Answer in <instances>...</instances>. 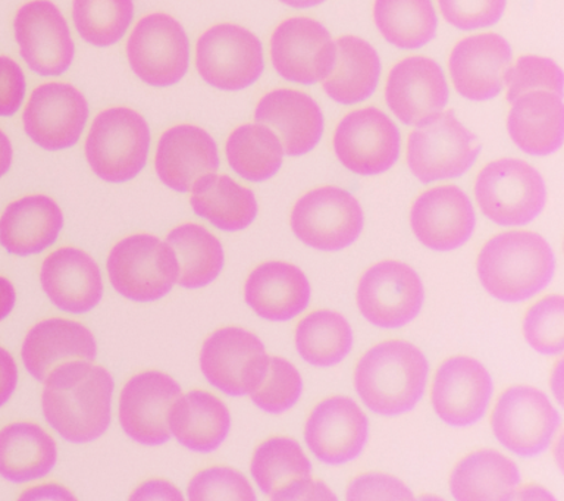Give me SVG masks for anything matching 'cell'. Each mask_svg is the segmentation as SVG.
I'll list each match as a JSON object with an SVG mask.
<instances>
[{
  "mask_svg": "<svg viewBox=\"0 0 564 501\" xmlns=\"http://www.w3.org/2000/svg\"><path fill=\"white\" fill-rule=\"evenodd\" d=\"M44 381V417L62 438L86 444L108 431L115 384L105 368L73 360L53 369Z\"/></svg>",
  "mask_w": 564,
  "mask_h": 501,
  "instance_id": "6da1fadb",
  "label": "cell"
},
{
  "mask_svg": "<svg viewBox=\"0 0 564 501\" xmlns=\"http://www.w3.org/2000/svg\"><path fill=\"white\" fill-rule=\"evenodd\" d=\"M167 425L181 446L192 451L212 453L227 439L231 415L215 395L206 391H189L172 404Z\"/></svg>",
  "mask_w": 564,
  "mask_h": 501,
  "instance_id": "4dcf8cb0",
  "label": "cell"
},
{
  "mask_svg": "<svg viewBox=\"0 0 564 501\" xmlns=\"http://www.w3.org/2000/svg\"><path fill=\"white\" fill-rule=\"evenodd\" d=\"M196 65L203 80L216 89H247L262 76V43L240 25H215L198 39Z\"/></svg>",
  "mask_w": 564,
  "mask_h": 501,
  "instance_id": "9c48e42d",
  "label": "cell"
},
{
  "mask_svg": "<svg viewBox=\"0 0 564 501\" xmlns=\"http://www.w3.org/2000/svg\"><path fill=\"white\" fill-rule=\"evenodd\" d=\"M438 3L447 23L469 32L497 24L505 14L507 0H438Z\"/></svg>",
  "mask_w": 564,
  "mask_h": 501,
  "instance_id": "bcb514c9",
  "label": "cell"
},
{
  "mask_svg": "<svg viewBox=\"0 0 564 501\" xmlns=\"http://www.w3.org/2000/svg\"><path fill=\"white\" fill-rule=\"evenodd\" d=\"M511 61L513 52L505 37L494 33L467 37L449 56L453 85L463 98L476 102L497 98Z\"/></svg>",
  "mask_w": 564,
  "mask_h": 501,
  "instance_id": "603a6c76",
  "label": "cell"
},
{
  "mask_svg": "<svg viewBox=\"0 0 564 501\" xmlns=\"http://www.w3.org/2000/svg\"><path fill=\"white\" fill-rule=\"evenodd\" d=\"M245 298L260 318L285 323L306 311L311 284L297 266L268 262L256 268L247 279Z\"/></svg>",
  "mask_w": 564,
  "mask_h": 501,
  "instance_id": "83f0119b",
  "label": "cell"
},
{
  "mask_svg": "<svg viewBox=\"0 0 564 501\" xmlns=\"http://www.w3.org/2000/svg\"><path fill=\"white\" fill-rule=\"evenodd\" d=\"M295 347L307 363L321 368L334 367L350 353V324L337 312H313L295 329Z\"/></svg>",
  "mask_w": 564,
  "mask_h": 501,
  "instance_id": "f35d334b",
  "label": "cell"
},
{
  "mask_svg": "<svg viewBox=\"0 0 564 501\" xmlns=\"http://www.w3.org/2000/svg\"><path fill=\"white\" fill-rule=\"evenodd\" d=\"M108 274L121 296L149 303L165 297L178 283L180 266L170 244L154 236L135 235L115 246L108 258Z\"/></svg>",
  "mask_w": 564,
  "mask_h": 501,
  "instance_id": "5b68a950",
  "label": "cell"
},
{
  "mask_svg": "<svg viewBox=\"0 0 564 501\" xmlns=\"http://www.w3.org/2000/svg\"><path fill=\"white\" fill-rule=\"evenodd\" d=\"M25 90V76L20 65L8 56H0V117L15 116Z\"/></svg>",
  "mask_w": 564,
  "mask_h": 501,
  "instance_id": "c3c4849f",
  "label": "cell"
},
{
  "mask_svg": "<svg viewBox=\"0 0 564 501\" xmlns=\"http://www.w3.org/2000/svg\"><path fill=\"white\" fill-rule=\"evenodd\" d=\"M271 56L273 68L284 80L312 86L334 72L337 46L324 25L299 17L278 25Z\"/></svg>",
  "mask_w": 564,
  "mask_h": 501,
  "instance_id": "5bb4252c",
  "label": "cell"
},
{
  "mask_svg": "<svg viewBox=\"0 0 564 501\" xmlns=\"http://www.w3.org/2000/svg\"><path fill=\"white\" fill-rule=\"evenodd\" d=\"M482 214L498 226H524L544 209V178L520 160H500L485 166L475 184Z\"/></svg>",
  "mask_w": 564,
  "mask_h": 501,
  "instance_id": "8992f818",
  "label": "cell"
},
{
  "mask_svg": "<svg viewBox=\"0 0 564 501\" xmlns=\"http://www.w3.org/2000/svg\"><path fill=\"white\" fill-rule=\"evenodd\" d=\"M368 417L357 403L337 395L313 409L304 439L317 459L337 466L361 455L368 442Z\"/></svg>",
  "mask_w": 564,
  "mask_h": 501,
  "instance_id": "44dd1931",
  "label": "cell"
},
{
  "mask_svg": "<svg viewBox=\"0 0 564 501\" xmlns=\"http://www.w3.org/2000/svg\"><path fill=\"white\" fill-rule=\"evenodd\" d=\"M480 143L453 111L419 126L409 138L408 164L419 182L462 177L478 160Z\"/></svg>",
  "mask_w": 564,
  "mask_h": 501,
  "instance_id": "52a82bcc",
  "label": "cell"
},
{
  "mask_svg": "<svg viewBox=\"0 0 564 501\" xmlns=\"http://www.w3.org/2000/svg\"><path fill=\"white\" fill-rule=\"evenodd\" d=\"M20 499L74 500V495L64 487L55 486V483H48V486L31 488V490L24 492Z\"/></svg>",
  "mask_w": 564,
  "mask_h": 501,
  "instance_id": "f5cc1de1",
  "label": "cell"
},
{
  "mask_svg": "<svg viewBox=\"0 0 564 501\" xmlns=\"http://www.w3.org/2000/svg\"><path fill=\"white\" fill-rule=\"evenodd\" d=\"M225 152L229 166L251 183L272 178L280 171L284 157V149L275 131L259 122L232 131Z\"/></svg>",
  "mask_w": 564,
  "mask_h": 501,
  "instance_id": "74e56055",
  "label": "cell"
},
{
  "mask_svg": "<svg viewBox=\"0 0 564 501\" xmlns=\"http://www.w3.org/2000/svg\"><path fill=\"white\" fill-rule=\"evenodd\" d=\"M502 80L509 87L507 100L510 104L529 91L544 90L563 96L562 69L554 61L541 56H522L518 64L506 69Z\"/></svg>",
  "mask_w": 564,
  "mask_h": 501,
  "instance_id": "ee69618b",
  "label": "cell"
},
{
  "mask_svg": "<svg viewBox=\"0 0 564 501\" xmlns=\"http://www.w3.org/2000/svg\"><path fill=\"white\" fill-rule=\"evenodd\" d=\"M13 149L8 135L0 130V178L8 173L12 165Z\"/></svg>",
  "mask_w": 564,
  "mask_h": 501,
  "instance_id": "11a10c76",
  "label": "cell"
},
{
  "mask_svg": "<svg viewBox=\"0 0 564 501\" xmlns=\"http://www.w3.org/2000/svg\"><path fill=\"white\" fill-rule=\"evenodd\" d=\"M375 24L399 50H419L436 36L438 19L431 0H375Z\"/></svg>",
  "mask_w": 564,
  "mask_h": 501,
  "instance_id": "8d00e7d4",
  "label": "cell"
},
{
  "mask_svg": "<svg viewBox=\"0 0 564 501\" xmlns=\"http://www.w3.org/2000/svg\"><path fill=\"white\" fill-rule=\"evenodd\" d=\"M20 52L31 72L56 77L68 72L75 46L68 24L48 0H33L18 11L13 21Z\"/></svg>",
  "mask_w": 564,
  "mask_h": 501,
  "instance_id": "2e32d148",
  "label": "cell"
},
{
  "mask_svg": "<svg viewBox=\"0 0 564 501\" xmlns=\"http://www.w3.org/2000/svg\"><path fill=\"white\" fill-rule=\"evenodd\" d=\"M154 166L158 177L166 187L188 193L197 179L218 171V148L212 135L200 127H172L159 140Z\"/></svg>",
  "mask_w": 564,
  "mask_h": 501,
  "instance_id": "cb8c5ba5",
  "label": "cell"
},
{
  "mask_svg": "<svg viewBox=\"0 0 564 501\" xmlns=\"http://www.w3.org/2000/svg\"><path fill=\"white\" fill-rule=\"evenodd\" d=\"M21 356L30 375L44 381L62 363L73 360L93 362L97 356V345L90 329L83 324L53 318L30 329Z\"/></svg>",
  "mask_w": 564,
  "mask_h": 501,
  "instance_id": "4316f807",
  "label": "cell"
},
{
  "mask_svg": "<svg viewBox=\"0 0 564 501\" xmlns=\"http://www.w3.org/2000/svg\"><path fill=\"white\" fill-rule=\"evenodd\" d=\"M272 500H337L324 482L311 478L297 479L271 495Z\"/></svg>",
  "mask_w": 564,
  "mask_h": 501,
  "instance_id": "681fc988",
  "label": "cell"
},
{
  "mask_svg": "<svg viewBox=\"0 0 564 501\" xmlns=\"http://www.w3.org/2000/svg\"><path fill=\"white\" fill-rule=\"evenodd\" d=\"M134 17L132 0H74L73 20L79 36L97 47L115 45L126 36Z\"/></svg>",
  "mask_w": 564,
  "mask_h": 501,
  "instance_id": "60d3db41",
  "label": "cell"
},
{
  "mask_svg": "<svg viewBox=\"0 0 564 501\" xmlns=\"http://www.w3.org/2000/svg\"><path fill=\"white\" fill-rule=\"evenodd\" d=\"M150 130L139 112L110 108L93 121L86 140V157L93 173L106 183L135 178L148 162Z\"/></svg>",
  "mask_w": 564,
  "mask_h": 501,
  "instance_id": "277c9868",
  "label": "cell"
},
{
  "mask_svg": "<svg viewBox=\"0 0 564 501\" xmlns=\"http://www.w3.org/2000/svg\"><path fill=\"white\" fill-rule=\"evenodd\" d=\"M17 294L11 281L0 276V320L7 318L15 306Z\"/></svg>",
  "mask_w": 564,
  "mask_h": 501,
  "instance_id": "db71d44e",
  "label": "cell"
},
{
  "mask_svg": "<svg viewBox=\"0 0 564 501\" xmlns=\"http://www.w3.org/2000/svg\"><path fill=\"white\" fill-rule=\"evenodd\" d=\"M522 499V500H554V497L549 494L545 490L538 487H528L524 490H520V492L516 491L513 495V500Z\"/></svg>",
  "mask_w": 564,
  "mask_h": 501,
  "instance_id": "9f6ffc18",
  "label": "cell"
},
{
  "mask_svg": "<svg viewBox=\"0 0 564 501\" xmlns=\"http://www.w3.org/2000/svg\"><path fill=\"white\" fill-rule=\"evenodd\" d=\"M132 73L153 87H170L188 72L189 42L183 25L166 14L144 17L127 45Z\"/></svg>",
  "mask_w": 564,
  "mask_h": 501,
  "instance_id": "8fae6325",
  "label": "cell"
},
{
  "mask_svg": "<svg viewBox=\"0 0 564 501\" xmlns=\"http://www.w3.org/2000/svg\"><path fill=\"white\" fill-rule=\"evenodd\" d=\"M337 64L324 80L325 94L335 102L355 105L369 99L381 77L377 51L359 37L338 39Z\"/></svg>",
  "mask_w": 564,
  "mask_h": 501,
  "instance_id": "e575fe53",
  "label": "cell"
},
{
  "mask_svg": "<svg viewBox=\"0 0 564 501\" xmlns=\"http://www.w3.org/2000/svg\"><path fill=\"white\" fill-rule=\"evenodd\" d=\"M55 439L29 422L4 426L0 431V477L22 483L44 478L55 468Z\"/></svg>",
  "mask_w": 564,
  "mask_h": 501,
  "instance_id": "d6a6232c",
  "label": "cell"
},
{
  "mask_svg": "<svg viewBox=\"0 0 564 501\" xmlns=\"http://www.w3.org/2000/svg\"><path fill=\"white\" fill-rule=\"evenodd\" d=\"M269 359L259 337L242 328L228 327L207 338L200 353V368L215 389L231 397H242L262 384Z\"/></svg>",
  "mask_w": 564,
  "mask_h": 501,
  "instance_id": "7c38bea8",
  "label": "cell"
},
{
  "mask_svg": "<svg viewBox=\"0 0 564 501\" xmlns=\"http://www.w3.org/2000/svg\"><path fill=\"white\" fill-rule=\"evenodd\" d=\"M178 261V285L188 290L206 287L218 279L225 263L223 244L205 227L184 224L167 236Z\"/></svg>",
  "mask_w": 564,
  "mask_h": 501,
  "instance_id": "d590c367",
  "label": "cell"
},
{
  "mask_svg": "<svg viewBox=\"0 0 564 501\" xmlns=\"http://www.w3.org/2000/svg\"><path fill=\"white\" fill-rule=\"evenodd\" d=\"M64 215L51 197L26 196L9 205L0 217V244L17 257H30L56 243Z\"/></svg>",
  "mask_w": 564,
  "mask_h": 501,
  "instance_id": "f1b7e54d",
  "label": "cell"
},
{
  "mask_svg": "<svg viewBox=\"0 0 564 501\" xmlns=\"http://www.w3.org/2000/svg\"><path fill=\"white\" fill-rule=\"evenodd\" d=\"M400 131L377 108L348 113L334 135L335 155L351 173H387L400 156Z\"/></svg>",
  "mask_w": 564,
  "mask_h": 501,
  "instance_id": "9a60e30c",
  "label": "cell"
},
{
  "mask_svg": "<svg viewBox=\"0 0 564 501\" xmlns=\"http://www.w3.org/2000/svg\"><path fill=\"white\" fill-rule=\"evenodd\" d=\"M386 98L388 107L403 124H426L448 104L443 69L435 61L423 56L401 61L388 77Z\"/></svg>",
  "mask_w": 564,
  "mask_h": 501,
  "instance_id": "ffe728a7",
  "label": "cell"
},
{
  "mask_svg": "<svg viewBox=\"0 0 564 501\" xmlns=\"http://www.w3.org/2000/svg\"><path fill=\"white\" fill-rule=\"evenodd\" d=\"M254 120L276 131L289 156L312 152L324 134L319 105L297 90H273L263 96L256 108Z\"/></svg>",
  "mask_w": 564,
  "mask_h": 501,
  "instance_id": "484cf974",
  "label": "cell"
},
{
  "mask_svg": "<svg viewBox=\"0 0 564 501\" xmlns=\"http://www.w3.org/2000/svg\"><path fill=\"white\" fill-rule=\"evenodd\" d=\"M188 499L254 501L256 494L245 475L231 468H209L198 472L189 482Z\"/></svg>",
  "mask_w": 564,
  "mask_h": 501,
  "instance_id": "f6af8a7d",
  "label": "cell"
},
{
  "mask_svg": "<svg viewBox=\"0 0 564 501\" xmlns=\"http://www.w3.org/2000/svg\"><path fill=\"white\" fill-rule=\"evenodd\" d=\"M555 258L544 237L531 231L502 232L480 250L478 275L492 297L519 303L541 293L553 280Z\"/></svg>",
  "mask_w": 564,
  "mask_h": 501,
  "instance_id": "7a4b0ae2",
  "label": "cell"
},
{
  "mask_svg": "<svg viewBox=\"0 0 564 501\" xmlns=\"http://www.w3.org/2000/svg\"><path fill=\"white\" fill-rule=\"evenodd\" d=\"M180 395L178 382L166 373L149 371L132 377L119 399L122 429L143 446H162L170 442L167 415Z\"/></svg>",
  "mask_w": 564,
  "mask_h": 501,
  "instance_id": "ac0fdd59",
  "label": "cell"
},
{
  "mask_svg": "<svg viewBox=\"0 0 564 501\" xmlns=\"http://www.w3.org/2000/svg\"><path fill=\"white\" fill-rule=\"evenodd\" d=\"M347 500H413L412 491L394 477L383 473H366L348 486Z\"/></svg>",
  "mask_w": 564,
  "mask_h": 501,
  "instance_id": "7dc6e473",
  "label": "cell"
},
{
  "mask_svg": "<svg viewBox=\"0 0 564 501\" xmlns=\"http://www.w3.org/2000/svg\"><path fill=\"white\" fill-rule=\"evenodd\" d=\"M131 500H183V495L172 483L154 479L143 483L131 495Z\"/></svg>",
  "mask_w": 564,
  "mask_h": 501,
  "instance_id": "816d5d0a",
  "label": "cell"
},
{
  "mask_svg": "<svg viewBox=\"0 0 564 501\" xmlns=\"http://www.w3.org/2000/svg\"><path fill=\"white\" fill-rule=\"evenodd\" d=\"M410 222L423 246L436 252H449L469 241L476 217L465 192L456 186H441L417 197Z\"/></svg>",
  "mask_w": 564,
  "mask_h": 501,
  "instance_id": "7402d4cb",
  "label": "cell"
},
{
  "mask_svg": "<svg viewBox=\"0 0 564 501\" xmlns=\"http://www.w3.org/2000/svg\"><path fill=\"white\" fill-rule=\"evenodd\" d=\"M40 281L53 305L68 314H87L104 297L99 266L79 249L62 248L48 254L40 271Z\"/></svg>",
  "mask_w": 564,
  "mask_h": 501,
  "instance_id": "d4e9b609",
  "label": "cell"
},
{
  "mask_svg": "<svg viewBox=\"0 0 564 501\" xmlns=\"http://www.w3.org/2000/svg\"><path fill=\"white\" fill-rule=\"evenodd\" d=\"M303 391L302 377L294 364L282 358L269 359L267 377L250 394L251 402L263 412L280 415L294 407Z\"/></svg>",
  "mask_w": 564,
  "mask_h": 501,
  "instance_id": "7bdbcfd3",
  "label": "cell"
},
{
  "mask_svg": "<svg viewBox=\"0 0 564 501\" xmlns=\"http://www.w3.org/2000/svg\"><path fill=\"white\" fill-rule=\"evenodd\" d=\"M88 104L82 91L65 83H47L30 96L22 122L26 135L46 151L73 148L88 120Z\"/></svg>",
  "mask_w": 564,
  "mask_h": 501,
  "instance_id": "e0dca14e",
  "label": "cell"
},
{
  "mask_svg": "<svg viewBox=\"0 0 564 501\" xmlns=\"http://www.w3.org/2000/svg\"><path fill=\"white\" fill-rule=\"evenodd\" d=\"M520 481L514 461L498 451L480 450L456 466L449 490L458 501H509L513 500Z\"/></svg>",
  "mask_w": 564,
  "mask_h": 501,
  "instance_id": "1f68e13d",
  "label": "cell"
},
{
  "mask_svg": "<svg viewBox=\"0 0 564 501\" xmlns=\"http://www.w3.org/2000/svg\"><path fill=\"white\" fill-rule=\"evenodd\" d=\"M507 129L516 146L528 155H553L564 139L562 96L544 90L519 96L511 107Z\"/></svg>",
  "mask_w": 564,
  "mask_h": 501,
  "instance_id": "f546056e",
  "label": "cell"
},
{
  "mask_svg": "<svg viewBox=\"0 0 564 501\" xmlns=\"http://www.w3.org/2000/svg\"><path fill=\"white\" fill-rule=\"evenodd\" d=\"M492 389V378L482 363L457 356L445 360L436 372L432 404L445 424L463 428L482 420Z\"/></svg>",
  "mask_w": 564,
  "mask_h": 501,
  "instance_id": "d6986e66",
  "label": "cell"
},
{
  "mask_svg": "<svg viewBox=\"0 0 564 501\" xmlns=\"http://www.w3.org/2000/svg\"><path fill=\"white\" fill-rule=\"evenodd\" d=\"M423 301L425 290L416 271L397 261L369 268L357 287L360 314L379 328H400L412 323Z\"/></svg>",
  "mask_w": 564,
  "mask_h": 501,
  "instance_id": "4fadbf2b",
  "label": "cell"
},
{
  "mask_svg": "<svg viewBox=\"0 0 564 501\" xmlns=\"http://www.w3.org/2000/svg\"><path fill=\"white\" fill-rule=\"evenodd\" d=\"M365 215L356 197L339 187L308 192L295 204L291 228L308 248L338 252L355 243L364 231Z\"/></svg>",
  "mask_w": 564,
  "mask_h": 501,
  "instance_id": "ba28073f",
  "label": "cell"
},
{
  "mask_svg": "<svg viewBox=\"0 0 564 501\" xmlns=\"http://www.w3.org/2000/svg\"><path fill=\"white\" fill-rule=\"evenodd\" d=\"M523 333L529 346L538 353H562L564 349L563 296L554 294L535 303L524 316Z\"/></svg>",
  "mask_w": 564,
  "mask_h": 501,
  "instance_id": "b9f144b4",
  "label": "cell"
},
{
  "mask_svg": "<svg viewBox=\"0 0 564 501\" xmlns=\"http://www.w3.org/2000/svg\"><path fill=\"white\" fill-rule=\"evenodd\" d=\"M250 470L259 490L271 497L297 479L311 478L312 464L297 442L275 437L256 448Z\"/></svg>",
  "mask_w": 564,
  "mask_h": 501,
  "instance_id": "ab89813d",
  "label": "cell"
},
{
  "mask_svg": "<svg viewBox=\"0 0 564 501\" xmlns=\"http://www.w3.org/2000/svg\"><path fill=\"white\" fill-rule=\"evenodd\" d=\"M194 214L223 231L246 230L258 217V202L250 188L228 175L207 174L197 179L189 199Z\"/></svg>",
  "mask_w": 564,
  "mask_h": 501,
  "instance_id": "836d02e7",
  "label": "cell"
},
{
  "mask_svg": "<svg viewBox=\"0 0 564 501\" xmlns=\"http://www.w3.org/2000/svg\"><path fill=\"white\" fill-rule=\"evenodd\" d=\"M491 426L501 446L520 457L541 455L560 428L557 409L542 391L518 385L506 390L494 409Z\"/></svg>",
  "mask_w": 564,
  "mask_h": 501,
  "instance_id": "30bf717a",
  "label": "cell"
},
{
  "mask_svg": "<svg viewBox=\"0 0 564 501\" xmlns=\"http://www.w3.org/2000/svg\"><path fill=\"white\" fill-rule=\"evenodd\" d=\"M280 2L291 8H297V10H306V8L321 6L325 0H280Z\"/></svg>",
  "mask_w": 564,
  "mask_h": 501,
  "instance_id": "6f0895ef",
  "label": "cell"
},
{
  "mask_svg": "<svg viewBox=\"0 0 564 501\" xmlns=\"http://www.w3.org/2000/svg\"><path fill=\"white\" fill-rule=\"evenodd\" d=\"M18 369L15 360L0 347V407L12 397L17 389Z\"/></svg>",
  "mask_w": 564,
  "mask_h": 501,
  "instance_id": "f907efd6",
  "label": "cell"
},
{
  "mask_svg": "<svg viewBox=\"0 0 564 501\" xmlns=\"http://www.w3.org/2000/svg\"><path fill=\"white\" fill-rule=\"evenodd\" d=\"M430 364L425 355L408 341L375 346L356 367L357 394L370 411L399 416L412 411L425 393Z\"/></svg>",
  "mask_w": 564,
  "mask_h": 501,
  "instance_id": "3957f363",
  "label": "cell"
}]
</instances>
